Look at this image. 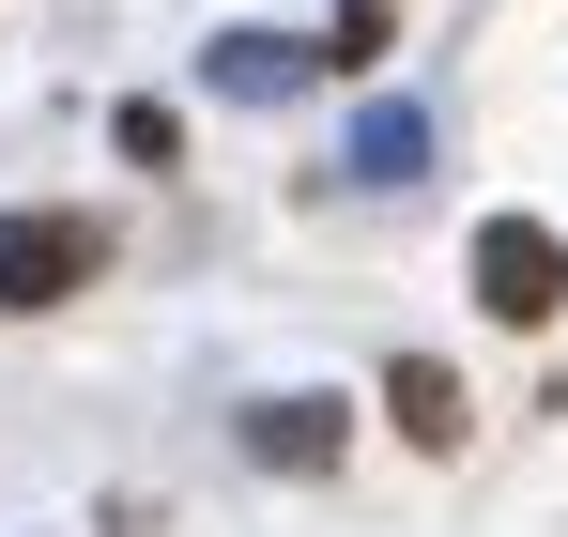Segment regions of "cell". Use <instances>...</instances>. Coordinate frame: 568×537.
<instances>
[{"mask_svg": "<svg viewBox=\"0 0 568 537\" xmlns=\"http://www.w3.org/2000/svg\"><path fill=\"white\" fill-rule=\"evenodd\" d=\"M462 276H476V307H491L507 338H538V323H568V231H538V215H476Z\"/></svg>", "mask_w": 568, "mask_h": 537, "instance_id": "cell-1", "label": "cell"}, {"mask_svg": "<svg viewBox=\"0 0 568 537\" xmlns=\"http://www.w3.org/2000/svg\"><path fill=\"white\" fill-rule=\"evenodd\" d=\"M108 276V231L93 215H0V307H62Z\"/></svg>", "mask_w": 568, "mask_h": 537, "instance_id": "cell-2", "label": "cell"}, {"mask_svg": "<svg viewBox=\"0 0 568 537\" xmlns=\"http://www.w3.org/2000/svg\"><path fill=\"white\" fill-rule=\"evenodd\" d=\"M338 446H354V415H338V399H307V384L246 415V460H262V476H338Z\"/></svg>", "mask_w": 568, "mask_h": 537, "instance_id": "cell-3", "label": "cell"}, {"mask_svg": "<svg viewBox=\"0 0 568 537\" xmlns=\"http://www.w3.org/2000/svg\"><path fill=\"white\" fill-rule=\"evenodd\" d=\"M384 415H399V446H430V460L476 430V399H462V368H446V354H399V368H384Z\"/></svg>", "mask_w": 568, "mask_h": 537, "instance_id": "cell-4", "label": "cell"}]
</instances>
